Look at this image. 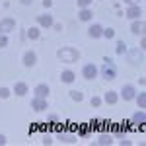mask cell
<instances>
[{
    "instance_id": "cell-37",
    "label": "cell",
    "mask_w": 146,
    "mask_h": 146,
    "mask_svg": "<svg viewBox=\"0 0 146 146\" xmlns=\"http://www.w3.org/2000/svg\"><path fill=\"white\" fill-rule=\"evenodd\" d=\"M125 4H129V6H135V4H138V0H125Z\"/></svg>"
},
{
    "instance_id": "cell-32",
    "label": "cell",
    "mask_w": 146,
    "mask_h": 146,
    "mask_svg": "<svg viewBox=\"0 0 146 146\" xmlns=\"http://www.w3.org/2000/svg\"><path fill=\"white\" fill-rule=\"evenodd\" d=\"M53 142H55V140H53V138H51V136H43V138H41V144H53Z\"/></svg>"
},
{
    "instance_id": "cell-23",
    "label": "cell",
    "mask_w": 146,
    "mask_h": 146,
    "mask_svg": "<svg viewBox=\"0 0 146 146\" xmlns=\"http://www.w3.org/2000/svg\"><path fill=\"white\" fill-rule=\"evenodd\" d=\"M68 94H70V100H72V101H78V103H80V101H84V94H82L80 90H70Z\"/></svg>"
},
{
    "instance_id": "cell-6",
    "label": "cell",
    "mask_w": 146,
    "mask_h": 146,
    "mask_svg": "<svg viewBox=\"0 0 146 146\" xmlns=\"http://www.w3.org/2000/svg\"><path fill=\"white\" fill-rule=\"evenodd\" d=\"M16 29V20L14 18H2L0 20V33L8 35L10 31H14Z\"/></svg>"
},
{
    "instance_id": "cell-36",
    "label": "cell",
    "mask_w": 146,
    "mask_h": 146,
    "mask_svg": "<svg viewBox=\"0 0 146 146\" xmlns=\"http://www.w3.org/2000/svg\"><path fill=\"white\" fill-rule=\"evenodd\" d=\"M20 4H23V6H31L33 0H20Z\"/></svg>"
},
{
    "instance_id": "cell-4",
    "label": "cell",
    "mask_w": 146,
    "mask_h": 146,
    "mask_svg": "<svg viewBox=\"0 0 146 146\" xmlns=\"http://www.w3.org/2000/svg\"><path fill=\"white\" fill-rule=\"evenodd\" d=\"M98 74H100V70H98V66H96L94 62H88V64H84V66H82V76H84L86 80L98 78Z\"/></svg>"
},
{
    "instance_id": "cell-16",
    "label": "cell",
    "mask_w": 146,
    "mask_h": 146,
    "mask_svg": "<svg viewBox=\"0 0 146 146\" xmlns=\"http://www.w3.org/2000/svg\"><path fill=\"white\" fill-rule=\"evenodd\" d=\"M49 86H47V84H37V86H35L33 88V94H35V98H47V96H49Z\"/></svg>"
},
{
    "instance_id": "cell-19",
    "label": "cell",
    "mask_w": 146,
    "mask_h": 146,
    "mask_svg": "<svg viewBox=\"0 0 146 146\" xmlns=\"http://www.w3.org/2000/svg\"><path fill=\"white\" fill-rule=\"evenodd\" d=\"M74 80H76V74H74L72 70H62V72H60V82H62V84H72Z\"/></svg>"
},
{
    "instance_id": "cell-34",
    "label": "cell",
    "mask_w": 146,
    "mask_h": 146,
    "mask_svg": "<svg viewBox=\"0 0 146 146\" xmlns=\"http://www.w3.org/2000/svg\"><path fill=\"white\" fill-rule=\"evenodd\" d=\"M8 142V138H6V135H0V146H4Z\"/></svg>"
},
{
    "instance_id": "cell-27",
    "label": "cell",
    "mask_w": 146,
    "mask_h": 146,
    "mask_svg": "<svg viewBox=\"0 0 146 146\" xmlns=\"http://www.w3.org/2000/svg\"><path fill=\"white\" fill-rule=\"evenodd\" d=\"M117 138H119V144H123V146H131L133 142L127 138V136H123V135H117Z\"/></svg>"
},
{
    "instance_id": "cell-9",
    "label": "cell",
    "mask_w": 146,
    "mask_h": 146,
    "mask_svg": "<svg viewBox=\"0 0 146 146\" xmlns=\"http://www.w3.org/2000/svg\"><path fill=\"white\" fill-rule=\"evenodd\" d=\"M37 64V53L35 51H25L23 53V66H27V68H31Z\"/></svg>"
},
{
    "instance_id": "cell-15",
    "label": "cell",
    "mask_w": 146,
    "mask_h": 146,
    "mask_svg": "<svg viewBox=\"0 0 146 146\" xmlns=\"http://www.w3.org/2000/svg\"><path fill=\"white\" fill-rule=\"evenodd\" d=\"M12 92H14L16 96H20V98H22V96H25V94L29 92V88H27V84H25V82H16V84H14V88H12Z\"/></svg>"
},
{
    "instance_id": "cell-35",
    "label": "cell",
    "mask_w": 146,
    "mask_h": 146,
    "mask_svg": "<svg viewBox=\"0 0 146 146\" xmlns=\"http://www.w3.org/2000/svg\"><path fill=\"white\" fill-rule=\"evenodd\" d=\"M146 49V39H144V35H142V39H140V51H144Z\"/></svg>"
},
{
    "instance_id": "cell-2",
    "label": "cell",
    "mask_w": 146,
    "mask_h": 146,
    "mask_svg": "<svg viewBox=\"0 0 146 146\" xmlns=\"http://www.w3.org/2000/svg\"><path fill=\"white\" fill-rule=\"evenodd\" d=\"M100 74H101V78L107 80V82L117 78V66H115V62H113L109 56H103V66H101Z\"/></svg>"
},
{
    "instance_id": "cell-5",
    "label": "cell",
    "mask_w": 146,
    "mask_h": 146,
    "mask_svg": "<svg viewBox=\"0 0 146 146\" xmlns=\"http://www.w3.org/2000/svg\"><path fill=\"white\" fill-rule=\"evenodd\" d=\"M125 16H127L129 20H142V16H144V10H142V6L135 4V6H129V8H127Z\"/></svg>"
},
{
    "instance_id": "cell-24",
    "label": "cell",
    "mask_w": 146,
    "mask_h": 146,
    "mask_svg": "<svg viewBox=\"0 0 146 146\" xmlns=\"http://www.w3.org/2000/svg\"><path fill=\"white\" fill-rule=\"evenodd\" d=\"M115 53H117V55H127V43H125V41H117Z\"/></svg>"
},
{
    "instance_id": "cell-28",
    "label": "cell",
    "mask_w": 146,
    "mask_h": 146,
    "mask_svg": "<svg viewBox=\"0 0 146 146\" xmlns=\"http://www.w3.org/2000/svg\"><path fill=\"white\" fill-rule=\"evenodd\" d=\"M10 94H12V92L8 90V88H0V98H2V100H8Z\"/></svg>"
},
{
    "instance_id": "cell-29",
    "label": "cell",
    "mask_w": 146,
    "mask_h": 146,
    "mask_svg": "<svg viewBox=\"0 0 146 146\" xmlns=\"http://www.w3.org/2000/svg\"><path fill=\"white\" fill-rule=\"evenodd\" d=\"M4 47H8V35L0 33V49H4Z\"/></svg>"
},
{
    "instance_id": "cell-10",
    "label": "cell",
    "mask_w": 146,
    "mask_h": 146,
    "mask_svg": "<svg viewBox=\"0 0 146 146\" xmlns=\"http://www.w3.org/2000/svg\"><path fill=\"white\" fill-rule=\"evenodd\" d=\"M131 31H133L135 35H144V31H146L144 20H133V23H131Z\"/></svg>"
},
{
    "instance_id": "cell-18",
    "label": "cell",
    "mask_w": 146,
    "mask_h": 146,
    "mask_svg": "<svg viewBox=\"0 0 146 146\" xmlns=\"http://www.w3.org/2000/svg\"><path fill=\"white\" fill-rule=\"evenodd\" d=\"M58 140H60L62 144H74L78 138H76L74 133H60V135H58Z\"/></svg>"
},
{
    "instance_id": "cell-31",
    "label": "cell",
    "mask_w": 146,
    "mask_h": 146,
    "mask_svg": "<svg viewBox=\"0 0 146 146\" xmlns=\"http://www.w3.org/2000/svg\"><path fill=\"white\" fill-rule=\"evenodd\" d=\"M47 119H49V121H51V123H56V121H58V119H60V117H58V115H56V113H49V115H47Z\"/></svg>"
},
{
    "instance_id": "cell-17",
    "label": "cell",
    "mask_w": 146,
    "mask_h": 146,
    "mask_svg": "<svg viewBox=\"0 0 146 146\" xmlns=\"http://www.w3.org/2000/svg\"><path fill=\"white\" fill-rule=\"evenodd\" d=\"M131 121H133V125H144V121H146V113H144V109H138L136 113H133V117H131Z\"/></svg>"
},
{
    "instance_id": "cell-3",
    "label": "cell",
    "mask_w": 146,
    "mask_h": 146,
    "mask_svg": "<svg viewBox=\"0 0 146 146\" xmlns=\"http://www.w3.org/2000/svg\"><path fill=\"white\" fill-rule=\"evenodd\" d=\"M29 107H31L35 113L47 111V109H49V101H47V98H33L31 103H29Z\"/></svg>"
},
{
    "instance_id": "cell-38",
    "label": "cell",
    "mask_w": 146,
    "mask_h": 146,
    "mask_svg": "<svg viewBox=\"0 0 146 146\" xmlns=\"http://www.w3.org/2000/svg\"><path fill=\"white\" fill-rule=\"evenodd\" d=\"M53 27H55L56 31H62V25H60V23H53Z\"/></svg>"
},
{
    "instance_id": "cell-30",
    "label": "cell",
    "mask_w": 146,
    "mask_h": 146,
    "mask_svg": "<svg viewBox=\"0 0 146 146\" xmlns=\"http://www.w3.org/2000/svg\"><path fill=\"white\" fill-rule=\"evenodd\" d=\"M94 0H76V4H78V8H88Z\"/></svg>"
},
{
    "instance_id": "cell-26",
    "label": "cell",
    "mask_w": 146,
    "mask_h": 146,
    "mask_svg": "<svg viewBox=\"0 0 146 146\" xmlns=\"http://www.w3.org/2000/svg\"><path fill=\"white\" fill-rule=\"evenodd\" d=\"M101 103H103V100H101L100 96H94V98L90 100V105H92V107H100Z\"/></svg>"
},
{
    "instance_id": "cell-25",
    "label": "cell",
    "mask_w": 146,
    "mask_h": 146,
    "mask_svg": "<svg viewBox=\"0 0 146 146\" xmlns=\"http://www.w3.org/2000/svg\"><path fill=\"white\" fill-rule=\"evenodd\" d=\"M101 37H105V39H113V37H115V29H113V27H103Z\"/></svg>"
},
{
    "instance_id": "cell-20",
    "label": "cell",
    "mask_w": 146,
    "mask_h": 146,
    "mask_svg": "<svg viewBox=\"0 0 146 146\" xmlns=\"http://www.w3.org/2000/svg\"><path fill=\"white\" fill-rule=\"evenodd\" d=\"M92 18H94V12H92L90 8H80V12H78V20L80 22H90Z\"/></svg>"
},
{
    "instance_id": "cell-12",
    "label": "cell",
    "mask_w": 146,
    "mask_h": 146,
    "mask_svg": "<svg viewBox=\"0 0 146 146\" xmlns=\"http://www.w3.org/2000/svg\"><path fill=\"white\" fill-rule=\"evenodd\" d=\"M113 142H115V136L109 135V133H101L98 136V140H96V144H100V146H111Z\"/></svg>"
},
{
    "instance_id": "cell-22",
    "label": "cell",
    "mask_w": 146,
    "mask_h": 146,
    "mask_svg": "<svg viewBox=\"0 0 146 146\" xmlns=\"http://www.w3.org/2000/svg\"><path fill=\"white\" fill-rule=\"evenodd\" d=\"M135 101H136V105H138V109H146V92H136V96H135Z\"/></svg>"
},
{
    "instance_id": "cell-8",
    "label": "cell",
    "mask_w": 146,
    "mask_h": 146,
    "mask_svg": "<svg viewBox=\"0 0 146 146\" xmlns=\"http://www.w3.org/2000/svg\"><path fill=\"white\" fill-rule=\"evenodd\" d=\"M37 23L41 25V27H53V23H55V18L47 12V14H41V16H37Z\"/></svg>"
},
{
    "instance_id": "cell-1",
    "label": "cell",
    "mask_w": 146,
    "mask_h": 146,
    "mask_svg": "<svg viewBox=\"0 0 146 146\" xmlns=\"http://www.w3.org/2000/svg\"><path fill=\"white\" fill-rule=\"evenodd\" d=\"M56 56L60 62H66V64H72V62H78L80 58V51L74 49V47H60L56 51Z\"/></svg>"
},
{
    "instance_id": "cell-33",
    "label": "cell",
    "mask_w": 146,
    "mask_h": 146,
    "mask_svg": "<svg viewBox=\"0 0 146 146\" xmlns=\"http://www.w3.org/2000/svg\"><path fill=\"white\" fill-rule=\"evenodd\" d=\"M51 6H53V0H43V8H45V10H49Z\"/></svg>"
},
{
    "instance_id": "cell-7",
    "label": "cell",
    "mask_w": 146,
    "mask_h": 146,
    "mask_svg": "<svg viewBox=\"0 0 146 146\" xmlns=\"http://www.w3.org/2000/svg\"><path fill=\"white\" fill-rule=\"evenodd\" d=\"M135 96H136V88H135V86H131V84H125L123 88H121V94H119V98L125 100V101L135 100Z\"/></svg>"
},
{
    "instance_id": "cell-13",
    "label": "cell",
    "mask_w": 146,
    "mask_h": 146,
    "mask_svg": "<svg viewBox=\"0 0 146 146\" xmlns=\"http://www.w3.org/2000/svg\"><path fill=\"white\" fill-rule=\"evenodd\" d=\"M101 33H103V25H100V23H92L90 27H88V35H90L92 39H100Z\"/></svg>"
},
{
    "instance_id": "cell-11",
    "label": "cell",
    "mask_w": 146,
    "mask_h": 146,
    "mask_svg": "<svg viewBox=\"0 0 146 146\" xmlns=\"http://www.w3.org/2000/svg\"><path fill=\"white\" fill-rule=\"evenodd\" d=\"M127 53H129V62H131V64H138V62H140V64H142V53H144V51H140V49H133V51H127Z\"/></svg>"
},
{
    "instance_id": "cell-21",
    "label": "cell",
    "mask_w": 146,
    "mask_h": 146,
    "mask_svg": "<svg viewBox=\"0 0 146 146\" xmlns=\"http://www.w3.org/2000/svg\"><path fill=\"white\" fill-rule=\"evenodd\" d=\"M25 37H27V39H31V41H37V39L41 37L39 27H27V29H25Z\"/></svg>"
},
{
    "instance_id": "cell-14",
    "label": "cell",
    "mask_w": 146,
    "mask_h": 146,
    "mask_svg": "<svg viewBox=\"0 0 146 146\" xmlns=\"http://www.w3.org/2000/svg\"><path fill=\"white\" fill-rule=\"evenodd\" d=\"M101 100L105 101L107 105H115V103L119 101V94H117V92H113V90H109V92H105V94H103V98H101Z\"/></svg>"
}]
</instances>
